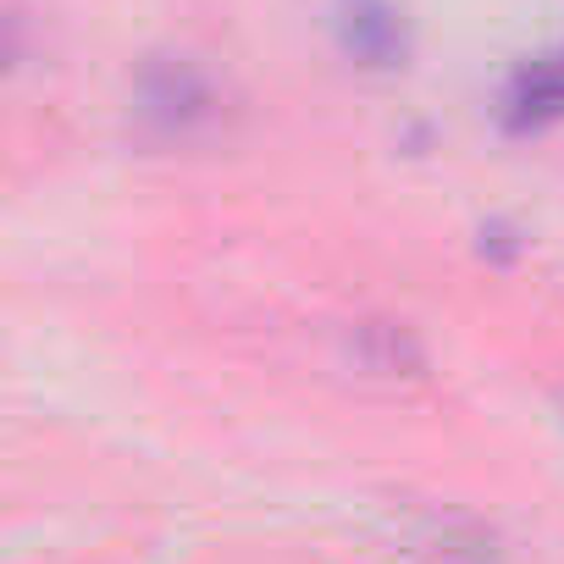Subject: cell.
Instances as JSON below:
<instances>
[{
  "label": "cell",
  "instance_id": "6da1fadb",
  "mask_svg": "<svg viewBox=\"0 0 564 564\" xmlns=\"http://www.w3.org/2000/svg\"><path fill=\"white\" fill-rule=\"evenodd\" d=\"M553 117H564V62H531L509 89V122L542 128Z\"/></svg>",
  "mask_w": 564,
  "mask_h": 564
},
{
  "label": "cell",
  "instance_id": "7a4b0ae2",
  "mask_svg": "<svg viewBox=\"0 0 564 564\" xmlns=\"http://www.w3.org/2000/svg\"><path fill=\"white\" fill-rule=\"evenodd\" d=\"M344 40H349V51L366 56V62H393V51H399V23H393L388 7H377V0H355V12H349V23H344Z\"/></svg>",
  "mask_w": 564,
  "mask_h": 564
}]
</instances>
